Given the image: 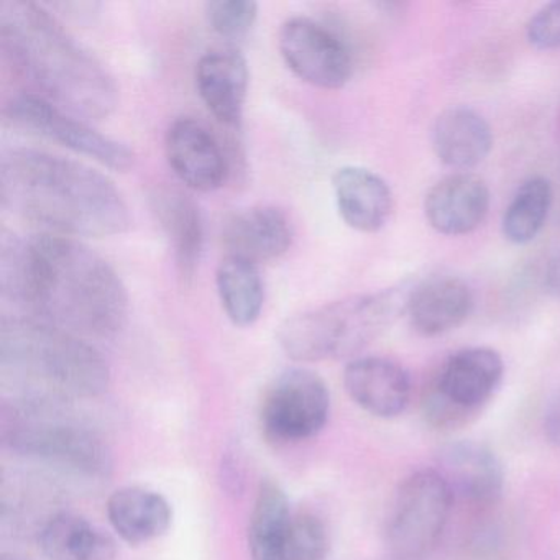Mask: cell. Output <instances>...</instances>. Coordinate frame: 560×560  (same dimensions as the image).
<instances>
[{"mask_svg":"<svg viewBox=\"0 0 560 560\" xmlns=\"http://www.w3.org/2000/svg\"><path fill=\"white\" fill-rule=\"evenodd\" d=\"M0 369L18 399L68 402L103 395L110 382L104 357L77 334L34 317L0 324Z\"/></svg>","mask_w":560,"mask_h":560,"instance_id":"4","label":"cell"},{"mask_svg":"<svg viewBox=\"0 0 560 560\" xmlns=\"http://www.w3.org/2000/svg\"><path fill=\"white\" fill-rule=\"evenodd\" d=\"M0 50L38 96L78 119H107L119 104L113 74L37 2H0Z\"/></svg>","mask_w":560,"mask_h":560,"instance_id":"3","label":"cell"},{"mask_svg":"<svg viewBox=\"0 0 560 560\" xmlns=\"http://www.w3.org/2000/svg\"><path fill=\"white\" fill-rule=\"evenodd\" d=\"M205 9L209 27L228 40L244 38L258 18V4L254 0H214Z\"/></svg>","mask_w":560,"mask_h":560,"instance_id":"28","label":"cell"},{"mask_svg":"<svg viewBox=\"0 0 560 560\" xmlns=\"http://www.w3.org/2000/svg\"><path fill=\"white\" fill-rule=\"evenodd\" d=\"M392 560H398V559H393V557H392Z\"/></svg>","mask_w":560,"mask_h":560,"instance_id":"34","label":"cell"},{"mask_svg":"<svg viewBox=\"0 0 560 560\" xmlns=\"http://www.w3.org/2000/svg\"><path fill=\"white\" fill-rule=\"evenodd\" d=\"M232 257L260 265L278 260L293 244L290 219L275 206H255L229 218L222 231Z\"/></svg>","mask_w":560,"mask_h":560,"instance_id":"18","label":"cell"},{"mask_svg":"<svg viewBox=\"0 0 560 560\" xmlns=\"http://www.w3.org/2000/svg\"><path fill=\"white\" fill-rule=\"evenodd\" d=\"M293 514L287 493L275 481L258 488L248 524V549L252 560H283L284 534Z\"/></svg>","mask_w":560,"mask_h":560,"instance_id":"25","label":"cell"},{"mask_svg":"<svg viewBox=\"0 0 560 560\" xmlns=\"http://www.w3.org/2000/svg\"><path fill=\"white\" fill-rule=\"evenodd\" d=\"M196 90L209 113L225 126H241L248 91L247 60L235 48L202 55L196 65Z\"/></svg>","mask_w":560,"mask_h":560,"instance_id":"17","label":"cell"},{"mask_svg":"<svg viewBox=\"0 0 560 560\" xmlns=\"http://www.w3.org/2000/svg\"><path fill=\"white\" fill-rule=\"evenodd\" d=\"M332 189L340 218L353 231L375 234L389 221L392 188L372 170L342 166L334 173Z\"/></svg>","mask_w":560,"mask_h":560,"instance_id":"19","label":"cell"},{"mask_svg":"<svg viewBox=\"0 0 560 560\" xmlns=\"http://www.w3.org/2000/svg\"><path fill=\"white\" fill-rule=\"evenodd\" d=\"M5 119L35 136L60 143L78 155L90 156L116 172H126L136 162V153L119 140L97 132L86 120L65 113L38 94H19L9 101Z\"/></svg>","mask_w":560,"mask_h":560,"instance_id":"9","label":"cell"},{"mask_svg":"<svg viewBox=\"0 0 560 560\" xmlns=\"http://www.w3.org/2000/svg\"><path fill=\"white\" fill-rule=\"evenodd\" d=\"M329 550L326 524L313 513L293 514L283 542V560H324Z\"/></svg>","mask_w":560,"mask_h":560,"instance_id":"27","label":"cell"},{"mask_svg":"<svg viewBox=\"0 0 560 560\" xmlns=\"http://www.w3.org/2000/svg\"><path fill=\"white\" fill-rule=\"evenodd\" d=\"M544 432L550 444L560 448V395L547 406L544 415Z\"/></svg>","mask_w":560,"mask_h":560,"instance_id":"31","label":"cell"},{"mask_svg":"<svg viewBox=\"0 0 560 560\" xmlns=\"http://www.w3.org/2000/svg\"><path fill=\"white\" fill-rule=\"evenodd\" d=\"M504 362L490 347H468L445 360L422 398L425 421L435 429L468 424L500 386Z\"/></svg>","mask_w":560,"mask_h":560,"instance_id":"7","label":"cell"},{"mask_svg":"<svg viewBox=\"0 0 560 560\" xmlns=\"http://www.w3.org/2000/svg\"><path fill=\"white\" fill-rule=\"evenodd\" d=\"M454 500L447 481L434 468L409 475L396 493L386 527L393 559H425L447 527Z\"/></svg>","mask_w":560,"mask_h":560,"instance_id":"8","label":"cell"},{"mask_svg":"<svg viewBox=\"0 0 560 560\" xmlns=\"http://www.w3.org/2000/svg\"><path fill=\"white\" fill-rule=\"evenodd\" d=\"M0 201L15 218L65 237H110L132 224L122 192L106 175L40 150L2 155Z\"/></svg>","mask_w":560,"mask_h":560,"instance_id":"2","label":"cell"},{"mask_svg":"<svg viewBox=\"0 0 560 560\" xmlns=\"http://www.w3.org/2000/svg\"><path fill=\"white\" fill-rule=\"evenodd\" d=\"M165 152L179 182L195 191H215L228 179V159L221 143L208 127L191 117H179L168 127Z\"/></svg>","mask_w":560,"mask_h":560,"instance_id":"12","label":"cell"},{"mask_svg":"<svg viewBox=\"0 0 560 560\" xmlns=\"http://www.w3.org/2000/svg\"><path fill=\"white\" fill-rule=\"evenodd\" d=\"M63 402L14 399L2 416L4 442L19 454L86 478L109 474L110 454L86 425L61 415Z\"/></svg>","mask_w":560,"mask_h":560,"instance_id":"6","label":"cell"},{"mask_svg":"<svg viewBox=\"0 0 560 560\" xmlns=\"http://www.w3.org/2000/svg\"><path fill=\"white\" fill-rule=\"evenodd\" d=\"M107 516L116 533L132 546L159 539L172 526L173 510L168 500L142 487L114 491L107 501Z\"/></svg>","mask_w":560,"mask_h":560,"instance_id":"22","label":"cell"},{"mask_svg":"<svg viewBox=\"0 0 560 560\" xmlns=\"http://www.w3.org/2000/svg\"><path fill=\"white\" fill-rule=\"evenodd\" d=\"M4 300L34 319L77 336L110 337L122 329L129 294L117 271L83 242L65 235L0 238Z\"/></svg>","mask_w":560,"mask_h":560,"instance_id":"1","label":"cell"},{"mask_svg":"<svg viewBox=\"0 0 560 560\" xmlns=\"http://www.w3.org/2000/svg\"><path fill=\"white\" fill-rule=\"evenodd\" d=\"M553 192L549 179L533 176L517 188L503 215L501 231L511 244L526 245L542 231L552 206Z\"/></svg>","mask_w":560,"mask_h":560,"instance_id":"26","label":"cell"},{"mask_svg":"<svg viewBox=\"0 0 560 560\" xmlns=\"http://www.w3.org/2000/svg\"><path fill=\"white\" fill-rule=\"evenodd\" d=\"M542 281L547 293L560 298V254L553 255V257L547 261Z\"/></svg>","mask_w":560,"mask_h":560,"instance_id":"32","label":"cell"},{"mask_svg":"<svg viewBox=\"0 0 560 560\" xmlns=\"http://www.w3.org/2000/svg\"><path fill=\"white\" fill-rule=\"evenodd\" d=\"M278 48L287 67L311 86L340 90L352 78V54L346 42L313 19H288L278 35Z\"/></svg>","mask_w":560,"mask_h":560,"instance_id":"11","label":"cell"},{"mask_svg":"<svg viewBox=\"0 0 560 560\" xmlns=\"http://www.w3.org/2000/svg\"><path fill=\"white\" fill-rule=\"evenodd\" d=\"M490 211V189L480 176L458 172L429 189L425 219L439 234L460 237L477 231Z\"/></svg>","mask_w":560,"mask_h":560,"instance_id":"14","label":"cell"},{"mask_svg":"<svg viewBox=\"0 0 560 560\" xmlns=\"http://www.w3.org/2000/svg\"><path fill=\"white\" fill-rule=\"evenodd\" d=\"M42 550L50 560H114L113 537L73 513H58L40 530Z\"/></svg>","mask_w":560,"mask_h":560,"instance_id":"23","label":"cell"},{"mask_svg":"<svg viewBox=\"0 0 560 560\" xmlns=\"http://www.w3.org/2000/svg\"><path fill=\"white\" fill-rule=\"evenodd\" d=\"M439 474L454 497L478 508H491L504 490V468L498 455L477 441H455L439 451Z\"/></svg>","mask_w":560,"mask_h":560,"instance_id":"13","label":"cell"},{"mask_svg":"<svg viewBox=\"0 0 560 560\" xmlns=\"http://www.w3.org/2000/svg\"><path fill=\"white\" fill-rule=\"evenodd\" d=\"M2 560H19V559H14V557H4V559Z\"/></svg>","mask_w":560,"mask_h":560,"instance_id":"33","label":"cell"},{"mask_svg":"<svg viewBox=\"0 0 560 560\" xmlns=\"http://www.w3.org/2000/svg\"><path fill=\"white\" fill-rule=\"evenodd\" d=\"M330 393L317 373L291 369L281 373L261 405V425L275 442L306 441L329 419Z\"/></svg>","mask_w":560,"mask_h":560,"instance_id":"10","label":"cell"},{"mask_svg":"<svg viewBox=\"0 0 560 560\" xmlns=\"http://www.w3.org/2000/svg\"><path fill=\"white\" fill-rule=\"evenodd\" d=\"M219 300L234 326L250 327L260 319L265 283L258 265L228 255L215 273Z\"/></svg>","mask_w":560,"mask_h":560,"instance_id":"24","label":"cell"},{"mask_svg":"<svg viewBox=\"0 0 560 560\" xmlns=\"http://www.w3.org/2000/svg\"><path fill=\"white\" fill-rule=\"evenodd\" d=\"M432 147L445 166L467 172L490 155L493 132L487 119L471 107H448L432 127Z\"/></svg>","mask_w":560,"mask_h":560,"instance_id":"20","label":"cell"},{"mask_svg":"<svg viewBox=\"0 0 560 560\" xmlns=\"http://www.w3.org/2000/svg\"><path fill=\"white\" fill-rule=\"evenodd\" d=\"M526 38L537 50L560 48V0L544 5L529 19Z\"/></svg>","mask_w":560,"mask_h":560,"instance_id":"29","label":"cell"},{"mask_svg":"<svg viewBox=\"0 0 560 560\" xmlns=\"http://www.w3.org/2000/svg\"><path fill=\"white\" fill-rule=\"evenodd\" d=\"M409 293L401 284L294 314L278 327V343L296 362L355 355L406 314Z\"/></svg>","mask_w":560,"mask_h":560,"instance_id":"5","label":"cell"},{"mask_svg":"<svg viewBox=\"0 0 560 560\" xmlns=\"http://www.w3.org/2000/svg\"><path fill=\"white\" fill-rule=\"evenodd\" d=\"M153 211L172 245L179 275L191 280L205 247V224L198 205L182 191L162 189L153 196Z\"/></svg>","mask_w":560,"mask_h":560,"instance_id":"21","label":"cell"},{"mask_svg":"<svg viewBox=\"0 0 560 560\" xmlns=\"http://www.w3.org/2000/svg\"><path fill=\"white\" fill-rule=\"evenodd\" d=\"M474 306V291L467 281L441 275L411 288L406 314L416 332L438 337L460 327L470 317Z\"/></svg>","mask_w":560,"mask_h":560,"instance_id":"16","label":"cell"},{"mask_svg":"<svg viewBox=\"0 0 560 560\" xmlns=\"http://www.w3.org/2000/svg\"><path fill=\"white\" fill-rule=\"evenodd\" d=\"M343 385L352 401L375 418H398L411 401V376L385 357L352 360L343 372Z\"/></svg>","mask_w":560,"mask_h":560,"instance_id":"15","label":"cell"},{"mask_svg":"<svg viewBox=\"0 0 560 560\" xmlns=\"http://www.w3.org/2000/svg\"><path fill=\"white\" fill-rule=\"evenodd\" d=\"M506 533L500 523H485L478 527L468 544V559L470 560H500L504 547H508Z\"/></svg>","mask_w":560,"mask_h":560,"instance_id":"30","label":"cell"}]
</instances>
